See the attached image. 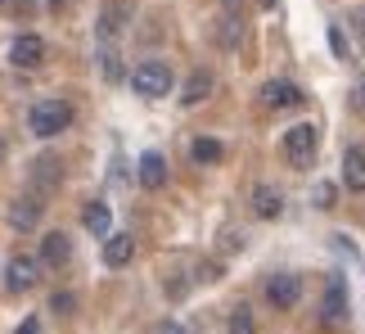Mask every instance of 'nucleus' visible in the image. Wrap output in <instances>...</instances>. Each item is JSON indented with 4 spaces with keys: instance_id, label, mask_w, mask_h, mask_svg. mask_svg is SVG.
Segmentation results:
<instances>
[{
    "instance_id": "1",
    "label": "nucleus",
    "mask_w": 365,
    "mask_h": 334,
    "mask_svg": "<svg viewBox=\"0 0 365 334\" xmlns=\"http://www.w3.org/2000/svg\"><path fill=\"white\" fill-rule=\"evenodd\" d=\"M27 127H32V136L50 141V136L73 127V104L68 100H41V104H32V113H27Z\"/></svg>"
},
{
    "instance_id": "2",
    "label": "nucleus",
    "mask_w": 365,
    "mask_h": 334,
    "mask_svg": "<svg viewBox=\"0 0 365 334\" xmlns=\"http://www.w3.org/2000/svg\"><path fill=\"white\" fill-rule=\"evenodd\" d=\"M131 91L145 95V100H163V95L172 91V68L163 59H140L131 68Z\"/></svg>"
},
{
    "instance_id": "3",
    "label": "nucleus",
    "mask_w": 365,
    "mask_h": 334,
    "mask_svg": "<svg viewBox=\"0 0 365 334\" xmlns=\"http://www.w3.org/2000/svg\"><path fill=\"white\" fill-rule=\"evenodd\" d=\"M316 145H320V131L312 127V122H298V127L284 131V158H289L293 167H312Z\"/></svg>"
},
{
    "instance_id": "4",
    "label": "nucleus",
    "mask_w": 365,
    "mask_h": 334,
    "mask_svg": "<svg viewBox=\"0 0 365 334\" xmlns=\"http://www.w3.org/2000/svg\"><path fill=\"white\" fill-rule=\"evenodd\" d=\"M36 280H41V262L36 258L14 253L5 262V289H9V294H27V289H36Z\"/></svg>"
},
{
    "instance_id": "5",
    "label": "nucleus",
    "mask_w": 365,
    "mask_h": 334,
    "mask_svg": "<svg viewBox=\"0 0 365 334\" xmlns=\"http://www.w3.org/2000/svg\"><path fill=\"white\" fill-rule=\"evenodd\" d=\"M298 298H302V280L293 271H279L266 280V303H271L275 312H293L298 308Z\"/></svg>"
},
{
    "instance_id": "6",
    "label": "nucleus",
    "mask_w": 365,
    "mask_h": 334,
    "mask_svg": "<svg viewBox=\"0 0 365 334\" xmlns=\"http://www.w3.org/2000/svg\"><path fill=\"white\" fill-rule=\"evenodd\" d=\"M9 64H14V68H41V64H46V41H41L36 32L14 36V46H9Z\"/></svg>"
},
{
    "instance_id": "7",
    "label": "nucleus",
    "mask_w": 365,
    "mask_h": 334,
    "mask_svg": "<svg viewBox=\"0 0 365 334\" xmlns=\"http://www.w3.org/2000/svg\"><path fill=\"white\" fill-rule=\"evenodd\" d=\"M262 104L275 108V113L298 108L302 104V86H293V81H266V86H262Z\"/></svg>"
},
{
    "instance_id": "8",
    "label": "nucleus",
    "mask_w": 365,
    "mask_h": 334,
    "mask_svg": "<svg viewBox=\"0 0 365 334\" xmlns=\"http://www.w3.org/2000/svg\"><path fill=\"white\" fill-rule=\"evenodd\" d=\"M41 208H46V203H41L36 194H23V199H14V203H9V226H14V231H36Z\"/></svg>"
},
{
    "instance_id": "9",
    "label": "nucleus",
    "mask_w": 365,
    "mask_h": 334,
    "mask_svg": "<svg viewBox=\"0 0 365 334\" xmlns=\"http://www.w3.org/2000/svg\"><path fill=\"white\" fill-rule=\"evenodd\" d=\"M41 262H46V267H68V262H73V240H68L63 231H50L46 240H41Z\"/></svg>"
},
{
    "instance_id": "10",
    "label": "nucleus",
    "mask_w": 365,
    "mask_h": 334,
    "mask_svg": "<svg viewBox=\"0 0 365 334\" xmlns=\"http://www.w3.org/2000/svg\"><path fill=\"white\" fill-rule=\"evenodd\" d=\"M140 186H145V190H163L167 186V158L158 154V149L140 154Z\"/></svg>"
},
{
    "instance_id": "11",
    "label": "nucleus",
    "mask_w": 365,
    "mask_h": 334,
    "mask_svg": "<svg viewBox=\"0 0 365 334\" xmlns=\"http://www.w3.org/2000/svg\"><path fill=\"white\" fill-rule=\"evenodd\" d=\"M325 321H347V285L343 275L325 280Z\"/></svg>"
},
{
    "instance_id": "12",
    "label": "nucleus",
    "mask_w": 365,
    "mask_h": 334,
    "mask_svg": "<svg viewBox=\"0 0 365 334\" xmlns=\"http://www.w3.org/2000/svg\"><path fill=\"white\" fill-rule=\"evenodd\" d=\"M252 213L275 221L279 213H284V194H279L275 186H252Z\"/></svg>"
},
{
    "instance_id": "13",
    "label": "nucleus",
    "mask_w": 365,
    "mask_h": 334,
    "mask_svg": "<svg viewBox=\"0 0 365 334\" xmlns=\"http://www.w3.org/2000/svg\"><path fill=\"white\" fill-rule=\"evenodd\" d=\"M131 258H135V240H131L126 231L104 235V262H108V267H126Z\"/></svg>"
},
{
    "instance_id": "14",
    "label": "nucleus",
    "mask_w": 365,
    "mask_h": 334,
    "mask_svg": "<svg viewBox=\"0 0 365 334\" xmlns=\"http://www.w3.org/2000/svg\"><path fill=\"white\" fill-rule=\"evenodd\" d=\"M207 95H212V73H203V68H194V73L185 77V91H180V104L194 108V104H203Z\"/></svg>"
},
{
    "instance_id": "15",
    "label": "nucleus",
    "mask_w": 365,
    "mask_h": 334,
    "mask_svg": "<svg viewBox=\"0 0 365 334\" xmlns=\"http://www.w3.org/2000/svg\"><path fill=\"white\" fill-rule=\"evenodd\" d=\"M343 186L365 194V154H361V149H347V154H343Z\"/></svg>"
},
{
    "instance_id": "16",
    "label": "nucleus",
    "mask_w": 365,
    "mask_h": 334,
    "mask_svg": "<svg viewBox=\"0 0 365 334\" xmlns=\"http://www.w3.org/2000/svg\"><path fill=\"white\" fill-rule=\"evenodd\" d=\"M81 226H86L91 235H108V226H113V213H108L104 199H91L86 213H81Z\"/></svg>"
},
{
    "instance_id": "17",
    "label": "nucleus",
    "mask_w": 365,
    "mask_h": 334,
    "mask_svg": "<svg viewBox=\"0 0 365 334\" xmlns=\"http://www.w3.org/2000/svg\"><path fill=\"white\" fill-rule=\"evenodd\" d=\"M190 158L199 163V167H212V163H221V158H226V145H221V141H212V136H199V141L190 145Z\"/></svg>"
},
{
    "instance_id": "18",
    "label": "nucleus",
    "mask_w": 365,
    "mask_h": 334,
    "mask_svg": "<svg viewBox=\"0 0 365 334\" xmlns=\"http://www.w3.org/2000/svg\"><path fill=\"white\" fill-rule=\"evenodd\" d=\"M32 167H36V172H32V181H36V186H41V190H50V186H59V176H63V167H59V158H36Z\"/></svg>"
},
{
    "instance_id": "19",
    "label": "nucleus",
    "mask_w": 365,
    "mask_h": 334,
    "mask_svg": "<svg viewBox=\"0 0 365 334\" xmlns=\"http://www.w3.org/2000/svg\"><path fill=\"white\" fill-rule=\"evenodd\" d=\"M226 334H257V321H252V312L244 308V303L230 312V325H226Z\"/></svg>"
},
{
    "instance_id": "20",
    "label": "nucleus",
    "mask_w": 365,
    "mask_h": 334,
    "mask_svg": "<svg viewBox=\"0 0 365 334\" xmlns=\"http://www.w3.org/2000/svg\"><path fill=\"white\" fill-rule=\"evenodd\" d=\"M118 19H122V5H108V9H104V23H100V36H113L118 27H122Z\"/></svg>"
},
{
    "instance_id": "21",
    "label": "nucleus",
    "mask_w": 365,
    "mask_h": 334,
    "mask_svg": "<svg viewBox=\"0 0 365 334\" xmlns=\"http://www.w3.org/2000/svg\"><path fill=\"white\" fill-rule=\"evenodd\" d=\"M334 199H339V186H334V181H320V186H316V203L334 208Z\"/></svg>"
},
{
    "instance_id": "22",
    "label": "nucleus",
    "mask_w": 365,
    "mask_h": 334,
    "mask_svg": "<svg viewBox=\"0 0 365 334\" xmlns=\"http://www.w3.org/2000/svg\"><path fill=\"white\" fill-rule=\"evenodd\" d=\"M73 308H77L73 294H54V298H50V312H59V316H73Z\"/></svg>"
},
{
    "instance_id": "23",
    "label": "nucleus",
    "mask_w": 365,
    "mask_h": 334,
    "mask_svg": "<svg viewBox=\"0 0 365 334\" xmlns=\"http://www.w3.org/2000/svg\"><path fill=\"white\" fill-rule=\"evenodd\" d=\"M329 46H334V54H347V41H343L339 27H329Z\"/></svg>"
},
{
    "instance_id": "24",
    "label": "nucleus",
    "mask_w": 365,
    "mask_h": 334,
    "mask_svg": "<svg viewBox=\"0 0 365 334\" xmlns=\"http://www.w3.org/2000/svg\"><path fill=\"white\" fill-rule=\"evenodd\" d=\"M149 334H185V330H180V321H158Z\"/></svg>"
},
{
    "instance_id": "25",
    "label": "nucleus",
    "mask_w": 365,
    "mask_h": 334,
    "mask_svg": "<svg viewBox=\"0 0 365 334\" xmlns=\"http://www.w3.org/2000/svg\"><path fill=\"white\" fill-rule=\"evenodd\" d=\"M19 334H41V321H36V316H27V321L19 325Z\"/></svg>"
},
{
    "instance_id": "26",
    "label": "nucleus",
    "mask_w": 365,
    "mask_h": 334,
    "mask_svg": "<svg viewBox=\"0 0 365 334\" xmlns=\"http://www.w3.org/2000/svg\"><path fill=\"white\" fill-rule=\"evenodd\" d=\"M199 280H217V262H203V267H199Z\"/></svg>"
},
{
    "instance_id": "27",
    "label": "nucleus",
    "mask_w": 365,
    "mask_h": 334,
    "mask_svg": "<svg viewBox=\"0 0 365 334\" xmlns=\"http://www.w3.org/2000/svg\"><path fill=\"white\" fill-rule=\"evenodd\" d=\"M356 108H365V81L356 86Z\"/></svg>"
},
{
    "instance_id": "28",
    "label": "nucleus",
    "mask_w": 365,
    "mask_h": 334,
    "mask_svg": "<svg viewBox=\"0 0 365 334\" xmlns=\"http://www.w3.org/2000/svg\"><path fill=\"white\" fill-rule=\"evenodd\" d=\"M356 27H361V36H365V9H356Z\"/></svg>"
},
{
    "instance_id": "29",
    "label": "nucleus",
    "mask_w": 365,
    "mask_h": 334,
    "mask_svg": "<svg viewBox=\"0 0 365 334\" xmlns=\"http://www.w3.org/2000/svg\"><path fill=\"white\" fill-rule=\"evenodd\" d=\"M235 5H240V0H226V9H235Z\"/></svg>"
}]
</instances>
